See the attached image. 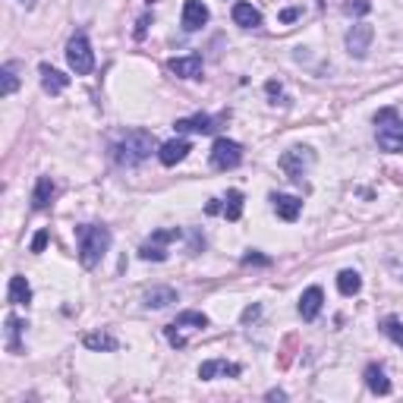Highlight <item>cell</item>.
I'll return each instance as SVG.
<instances>
[{"mask_svg": "<svg viewBox=\"0 0 403 403\" xmlns=\"http://www.w3.org/2000/svg\"><path fill=\"white\" fill-rule=\"evenodd\" d=\"M155 149H161V145H158V139L149 129H129L123 139H117L111 145V158L120 167H139L142 161H149Z\"/></svg>", "mask_w": 403, "mask_h": 403, "instance_id": "6da1fadb", "label": "cell"}, {"mask_svg": "<svg viewBox=\"0 0 403 403\" xmlns=\"http://www.w3.org/2000/svg\"><path fill=\"white\" fill-rule=\"evenodd\" d=\"M76 236H79V262H82V268H95L107 255V249H111V230L98 224H79Z\"/></svg>", "mask_w": 403, "mask_h": 403, "instance_id": "7a4b0ae2", "label": "cell"}, {"mask_svg": "<svg viewBox=\"0 0 403 403\" xmlns=\"http://www.w3.org/2000/svg\"><path fill=\"white\" fill-rule=\"evenodd\" d=\"M375 139L378 149L391 151V155L403 151V120L394 107H384V111L375 113Z\"/></svg>", "mask_w": 403, "mask_h": 403, "instance_id": "3957f363", "label": "cell"}, {"mask_svg": "<svg viewBox=\"0 0 403 403\" xmlns=\"http://www.w3.org/2000/svg\"><path fill=\"white\" fill-rule=\"evenodd\" d=\"M208 328V315L205 312H180L177 321H170L167 328H164V337L170 340V347L183 350L186 347V334L189 331H205Z\"/></svg>", "mask_w": 403, "mask_h": 403, "instance_id": "277c9868", "label": "cell"}, {"mask_svg": "<svg viewBox=\"0 0 403 403\" xmlns=\"http://www.w3.org/2000/svg\"><path fill=\"white\" fill-rule=\"evenodd\" d=\"M312 164H315V151L306 149V145H293V149H287L277 158V167H281L293 183H303V177L309 174Z\"/></svg>", "mask_w": 403, "mask_h": 403, "instance_id": "5b68a950", "label": "cell"}, {"mask_svg": "<svg viewBox=\"0 0 403 403\" xmlns=\"http://www.w3.org/2000/svg\"><path fill=\"white\" fill-rule=\"evenodd\" d=\"M66 64H70V70L76 73V76H88V73L95 70L92 44H88V38H85L82 32H76V35L70 38V44H66Z\"/></svg>", "mask_w": 403, "mask_h": 403, "instance_id": "8992f818", "label": "cell"}, {"mask_svg": "<svg viewBox=\"0 0 403 403\" xmlns=\"http://www.w3.org/2000/svg\"><path fill=\"white\" fill-rule=\"evenodd\" d=\"M243 164V145L234 139H218L212 145V167L214 170H234Z\"/></svg>", "mask_w": 403, "mask_h": 403, "instance_id": "52a82bcc", "label": "cell"}, {"mask_svg": "<svg viewBox=\"0 0 403 403\" xmlns=\"http://www.w3.org/2000/svg\"><path fill=\"white\" fill-rule=\"evenodd\" d=\"M372 38H375V28L368 26V22H356V26L347 32V50H350V57L362 60V57L368 54V48H372Z\"/></svg>", "mask_w": 403, "mask_h": 403, "instance_id": "ba28073f", "label": "cell"}, {"mask_svg": "<svg viewBox=\"0 0 403 403\" xmlns=\"http://www.w3.org/2000/svg\"><path fill=\"white\" fill-rule=\"evenodd\" d=\"M243 366L236 362H227V359H208L198 366V378L202 382H212V378H240Z\"/></svg>", "mask_w": 403, "mask_h": 403, "instance_id": "9c48e42d", "label": "cell"}, {"mask_svg": "<svg viewBox=\"0 0 403 403\" xmlns=\"http://www.w3.org/2000/svg\"><path fill=\"white\" fill-rule=\"evenodd\" d=\"M170 73L180 79H202V54H186L170 60Z\"/></svg>", "mask_w": 403, "mask_h": 403, "instance_id": "30bf717a", "label": "cell"}, {"mask_svg": "<svg viewBox=\"0 0 403 403\" xmlns=\"http://www.w3.org/2000/svg\"><path fill=\"white\" fill-rule=\"evenodd\" d=\"M208 19H212V13H208V7L202 0H186L183 3V28L186 32H198Z\"/></svg>", "mask_w": 403, "mask_h": 403, "instance_id": "8fae6325", "label": "cell"}, {"mask_svg": "<svg viewBox=\"0 0 403 403\" xmlns=\"http://www.w3.org/2000/svg\"><path fill=\"white\" fill-rule=\"evenodd\" d=\"M189 151H192V145L186 139H170V142H164L161 149H158V161H161L164 167H174V164H180Z\"/></svg>", "mask_w": 403, "mask_h": 403, "instance_id": "7c38bea8", "label": "cell"}, {"mask_svg": "<svg viewBox=\"0 0 403 403\" xmlns=\"http://www.w3.org/2000/svg\"><path fill=\"white\" fill-rule=\"evenodd\" d=\"M174 129L177 133H198V135H208L218 129V120L214 117H208V113H196V117H183V120L174 123Z\"/></svg>", "mask_w": 403, "mask_h": 403, "instance_id": "4fadbf2b", "label": "cell"}, {"mask_svg": "<svg viewBox=\"0 0 403 403\" xmlns=\"http://www.w3.org/2000/svg\"><path fill=\"white\" fill-rule=\"evenodd\" d=\"M271 202H274L277 218L287 221V224H293V221L299 218V212H303V198H297V196H283V192H274V196H271Z\"/></svg>", "mask_w": 403, "mask_h": 403, "instance_id": "5bb4252c", "label": "cell"}, {"mask_svg": "<svg viewBox=\"0 0 403 403\" xmlns=\"http://www.w3.org/2000/svg\"><path fill=\"white\" fill-rule=\"evenodd\" d=\"M321 303H325L321 287H309V290L299 297V315H303V321H315V319H319Z\"/></svg>", "mask_w": 403, "mask_h": 403, "instance_id": "9a60e30c", "label": "cell"}, {"mask_svg": "<svg viewBox=\"0 0 403 403\" xmlns=\"http://www.w3.org/2000/svg\"><path fill=\"white\" fill-rule=\"evenodd\" d=\"M234 22L240 28H255V26H262V13L252 7V3H246V0H236L234 3Z\"/></svg>", "mask_w": 403, "mask_h": 403, "instance_id": "2e32d148", "label": "cell"}, {"mask_svg": "<svg viewBox=\"0 0 403 403\" xmlns=\"http://www.w3.org/2000/svg\"><path fill=\"white\" fill-rule=\"evenodd\" d=\"M145 309H167L170 303H177V290L174 287H151L145 297H142Z\"/></svg>", "mask_w": 403, "mask_h": 403, "instance_id": "e0dca14e", "label": "cell"}, {"mask_svg": "<svg viewBox=\"0 0 403 403\" xmlns=\"http://www.w3.org/2000/svg\"><path fill=\"white\" fill-rule=\"evenodd\" d=\"M7 299H10L13 306H28V303H32V287H28V281H26L22 274H13V277H10Z\"/></svg>", "mask_w": 403, "mask_h": 403, "instance_id": "ac0fdd59", "label": "cell"}, {"mask_svg": "<svg viewBox=\"0 0 403 403\" xmlns=\"http://www.w3.org/2000/svg\"><path fill=\"white\" fill-rule=\"evenodd\" d=\"M82 344H85L88 350H95V353H113V350L120 347V340L111 337L107 331H92V334H85Z\"/></svg>", "mask_w": 403, "mask_h": 403, "instance_id": "d6986e66", "label": "cell"}, {"mask_svg": "<svg viewBox=\"0 0 403 403\" xmlns=\"http://www.w3.org/2000/svg\"><path fill=\"white\" fill-rule=\"evenodd\" d=\"M366 384H368V391H372V394H382V397H388L391 394V382H388V375H384V368L382 366H375V362H372V366H366Z\"/></svg>", "mask_w": 403, "mask_h": 403, "instance_id": "ffe728a7", "label": "cell"}, {"mask_svg": "<svg viewBox=\"0 0 403 403\" xmlns=\"http://www.w3.org/2000/svg\"><path fill=\"white\" fill-rule=\"evenodd\" d=\"M16 88H19V64H16V60H7V64L0 66V95L10 98Z\"/></svg>", "mask_w": 403, "mask_h": 403, "instance_id": "44dd1931", "label": "cell"}, {"mask_svg": "<svg viewBox=\"0 0 403 403\" xmlns=\"http://www.w3.org/2000/svg\"><path fill=\"white\" fill-rule=\"evenodd\" d=\"M54 192H57L54 180H50V177H38L35 192H32V208H35V212H44V208L50 205V198H54Z\"/></svg>", "mask_w": 403, "mask_h": 403, "instance_id": "7402d4cb", "label": "cell"}, {"mask_svg": "<svg viewBox=\"0 0 403 403\" xmlns=\"http://www.w3.org/2000/svg\"><path fill=\"white\" fill-rule=\"evenodd\" d=\"M41 85H44V92H50V95H60L70 85V76H64L60 70H54V66H48V64H41Z\"/></svg>", "mask_w": 403, "mask_h": 403, "instance_id": "603a6c76", "label": "cell"}, {"mask_svg": "<svg viewBox=\"0 0 403 403\" xmlns=\"http://www.w3.org/2000/svg\"><path fill=\"white\" fill-rule=\"evenodd\" d=\"M22 331H26V321L16 319V315H7V350L10 353H22Z\"/></svg>", "mask_w": 403, "mask_h": 403, "instance_id": "cb8c5ba5", "label": "cell"}, {"mask_svg": "<svg viewBox=\"0 0 403 403\" xmlns=\"http://www.w3.org/2000/svg\"><path fill=\"white\" fill-rule=\"evenodd\" d=\"M362 287V277L356 274V271H340L337 274V290L344 293V297H356Z\"/></svg>", "mask_w": 403, "mask_h": 403, "instance_id": "d4e9b609", "label": "cell"}, {"mask_svg": "<svg viewBox=\"0 0 403 403\" xmlns=\"http://www.w3.org/2000/svg\"><path fill=\"white\" fill-rule=\"evenodd\" d=\"M224 218L227 221H240L243 218V192L240 189H230L224 198Z\"/></svg>", "mask_w": 403, "mask_h": 403, "instance_id": "484cf974", "label": "cell"}, {"mask_svg": "<svg viewBox=\"0 0 403 403\" xmlns=\"http://www.w3.org/2000/svg\"><path fill=\"white\" fill-rule=\"evenodd\" d=\"M378 328H382V331L388 334L391 340H394L397 347L403 350V321H400V319H394V315H391V319H384V321H382V325H378Z\"/></svg>", "mask_w": 403, "mask_h": 403, "instance_id": "4316f807", "label": "cell"}, {"mask_svg": "<svg viewBox=\"0 0 403 403\" xmlns=\"http://www.w3.org/2000/svg\"><path fill=\"white\" fill-rule=\"evenodd\" d=\"M139 255L145 259V262H167V249L158 246V243H151V240L139 249Z\"/></svg>", "mask_w": 403, "mask_h": 403, "instance_id": "83f0119b", "label": "cell"}, {"mask_svg": "<svg viewBox=\"0 0 403 403\" xmlns=\"http://www.w3.org/2000/svg\"><path fill=\"white\" fill-rule=\"evenodd\" d=\"M183 236V230L180 227H170V230H155L151 234V243H158V246H164V243H170V240H180Z\"/></svg>", "mask_w": 403, "mask_h": 403, "instance_id": "f1b7e54d", "label": "cell"}, {"mask_svg": "<svg viewBox=\"0 0 403 403\" xmlns=\"http://www.w3.org/2000/svg\"><path fill=\"white\" fill-rule=\"evenodd\" d=\"M48 240H50V234H48V230H38V234L32 236V252H44Z\"/></svg>", "mask_w": 403, "mask_h": 403, "instance_id": "f546056e", "label": "cell"}, {"mask_svg": "<svg viewBox=\"0 0 403 403\" xmlns=\"http://www.w3.org/2000/svg\"><path fill=\"white\" fill-rule=\"evenodd\" d=\"M299 16H303V7H290V10H283L281 13V22L287 26V22H297Z\"/></svg>", "mask_w": 403, "mask_h": 403, "instance_id": "4dcf8cb0", "label": "cell"}, {"mask_svg": "<svg viewBox=\"0 0 403 403\" xmlns=\"http://www.w3.org/2000/svg\"><path fill=\"white\" fill-rule=\"evenodd\" d=\"M271 259H265V255H259V252H246L243 255V265H268Z\"/></svg>", "mask_w": 403, "mask_h": 403, "instance_id": "1f68e13d", "label": "cell"}, {"mask_svg": "<svg viewBox=\"0 0 403 403\" xmlns=\"http://www.w3.org/2000/svg\"><path fill=\"white\" fill-rule=\"evenodd\" d=\"M259 315H262V306H249V309L243 312V325H249V321H255V319H259Z\"/></svg>", "mask_w": 403, "mask_h": 403, "instance_id": "d6a6232c", "label": "cell"}, {"mask_svg": "<svg viewBox=\"0 0 403 403\" xmlns=\"http://www.w3.org/2000/svg\"><path fill=\"white\" fill-rule=\"evenodd\" d=\"M368 10H372V3H368V0H356V3H350V13H359V16H366Z\"/></svg>", "mask_w": 403, "mask_h": 403, "instance_id": "836d02e7", "label": "cell"}, {"mask_svg": "<svg viewBox=\"0 0 403 403\" xmlns=\"http://www.w3.org/2000/svg\"><path fill=\"white\" fill-rule=\"evenodd\" d=\"M218 212H224V205H221V198H208L205 214H218Z\"/></svg>", "mask_w": 403, "mask_h": 403, "instance_id": "e575fe53", "label": "cell"}, {"mask_svg": "<svg viewBox=\"0 0 403 403\" xmlns=\"http://www.w3.org/2000/svg\"><path fill=\"white\" fill-rule=\"evenodd\" d=\"M149 22H151V16H142L139 28H135V38H145V28H149Z\"/></svg>", "mask_w": 403, "mask_h": 403, "instance_id": "d590c367", "label": "cell"}, {"mask_svg": "<svg viewBox=\"0 0 403 403\" xmlns=\"http://www.w3.org/2000/svg\"><path fill=\"white\" fill-rule=\"evenodd\" d=\"M265 88H268V95H271V98H274V95H281V82H274V79H271V82L265 85Z\"/></svg>", "mask_w": 403, "mask_h": 403, "instance_id": "8d00e7d4", "label": "cell"}, {"mask_svg": "<svg viewBox=\"0 0 403 403\" xmlns=\"http://www.w3.org/2000/svg\"><path fill=\"white\" fill-rule=\"evenodd\" d=\"M268 400H287V394L283 391H268Z\"/></svg>", "mask_w": 403, "mask_h": 403, "instance_id": "74e56055", "label": "cell"}, {"mask_svg": "<svg viewBox=\"0 0 403 403\" xmlns=\"http://www.w3.org/2000/svg\"><path fill=\"white\" fill-rule=\"evenodd\" d=\"M19 3H26V7H32V3H35V0H19Z\"/></svg>", "mask_w": 403, "mask_h": 403, "instance_id": "f35d334b", "label": "cell"}]
</instances>
